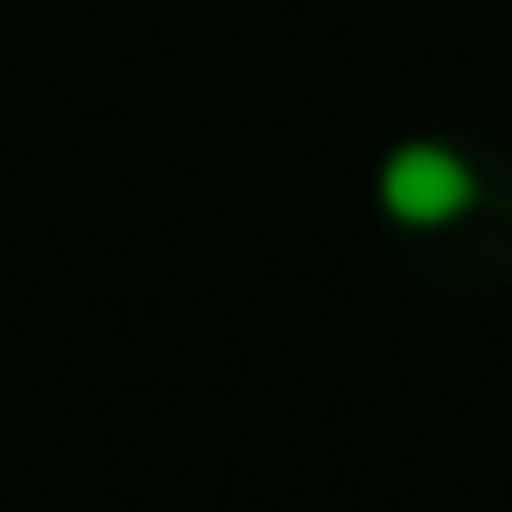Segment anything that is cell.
Returning a JSON list of instances; mask_svg holds the SVG:
<instances>
[{
  "instance_id": "cell-1",
  "label": "cell",
  "mask_w": 512,
  "mask_h": 512,
  "mask_svg": "<svg viewBox=\"0 0 512 512\" xmlns=\"http://www.w3.org/2000/svg\"><path fill=\"white\" fill-rule=\"evenodd\" d=\"M379 204H386V218H400L414 232H435V225H449L477 204V176L442 141H407L379 169Z\"/></svg>"
}]
</instances>
